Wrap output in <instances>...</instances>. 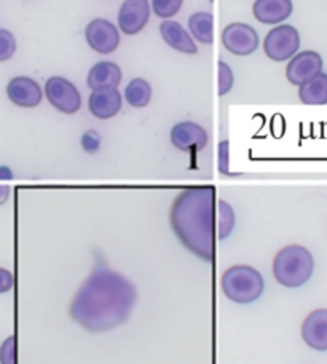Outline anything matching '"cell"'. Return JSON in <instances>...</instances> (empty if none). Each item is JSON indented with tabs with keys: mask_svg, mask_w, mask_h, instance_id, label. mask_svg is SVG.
<instances>
[{
	"mask_svg": "<svg viewBox=\"0 0 327 364\" xmlns=\"http://www.w3.org/2000/svg\"><path fill=\"white\" fill-rule=\"evenodd\" d=\"M222 45L237 56H250L259 47V34L246 23H232L222 31Z\"/></svg>",
	"mask_w": 327,
	"mask_h": 364,
	"instance_id": "7",
	"label": "cell"
},
{
	"mask_svg": "<svg viewBox=\"0 0 327 364\" xmlns=\"http://www.w3.org/2000/svg\"><path fill=\"white\" fill-rule=\"evenodd\" d=\"M150 19L149 0H125L119 11V28L127 36H136Z\"/></svg>",
	"mask_w": 327,
	"mask_h": 364,
	"instance_id": "10",
	"label": "cell"
},
{
	"mask_svg": "<svg viewBox=\"0 0 327 364\" xmlns=\"http://www.w3.org/2000/svg\"><path fill=\"white\" fill-rule=\"evenodd\" d=\"M6 96H9V100L15 106L32 109L42 102L43 91L34 79L26 75H18L6 85Z\"/></svg>",
	"mask_w": 327,
	"mask_h": 364,
	"instance_id": "11",
	"label": "cell"
},
{
	"mask_svg": "<svg viewBox=\"0 0 327 364\" xmlns=\"http://www.w3.org/2000/svg\"><path fill=\"white\" fill-rule=\"evenodd\" d=\"M313 272H315V257L305 246H284L273 259L274 279L284 288H300L309 283Z\"/></svg>",
	"mask_w": 327,
	"mask_h": 364,
	"instance_id": "3",
	"label": "cell"
},
{
	"mask_svg": "<svg viewBox=\"0 0 327 364\" xmlns=\"http://www.w3.org/2000/svg\"><path fill=\"white\" fill-rule=\"evenodd\" d=\"M122 82V69L119 64L112 61L96 63L90 69L87 77V85L91 91L101 88H117Z\"/></svg>",
	"mask_w": 327,
	"mask_h": 364,
	"instance_id": "17",
	"label": "cell"
},
{
	"mask_svg": "<svg viewBox=\"0 0 327 364\" xmlns=\"http://www.w3.org/2000/svg\"><path fill=\"white\" fill-rule=\"evenodd\" d=\"M182 4L184 0H152V11L165 21V19L178 15Z\"/></svg>",
	"mask_w": 327,
	"mask_h": 364,
	"instance_id": "22",
	"label": "cell"
},
{
	"mask_svg": "<svg viewBox=\"0 0 327 364\" xmlns=\"http://www.w3.org/2000/svg\"><path fill=\"white\" fill-rule=\"evenodd\" d=\"M218 224H219V240H225L235 229V223H237V219H235V211L233 208L227 203L224 200H219L218 201Z\"/></svg>",
	"mask_w": 327,
	"mask_h": 364,
	"instance_id": "21",
	"label": "cell"
},
{
	"mask_svg": "<svg viewBox=\"0 0 327 364\" xmlns=\"http://www.w3.org/2000/svg\"><path fill=\"white\" fill-rule=\"evenodd\" d=\"M292 11V0H256L252 5V15L262 24H283Z\"/></svg>",
	"mask_w": 327,
	"mask_h": 364,
	"instance_id": "15",
	"label": "cell"
},
{
	"mask_svg": "<svg viewBox=\"0 0 327 364\" xmlns=\"http://www.w3.org/2000/svg\"><path fill=\"white\" fill-rule=\"evenodd\" d=\"M123 97L119 88H101L91 91L88 97V109L96 119L109 120L122 110Z\"/></svg>",
	"mask_w": 327,
	"mask_h": 364,
	"instance_id": "14",
	"label": "cell"
},
{
	"mask_svg": "<svg viewBox=\"0 0 327 364\" xmlns=\"http://www.w3.org/2000/svg\"><path fill=\"white\" fill-rule=\"evenodd\" d=\"M299 97L309 106H323L327 104V74L321 73L305 85L299 87Z\"/></svg>",
	"mask_w": 327,
	"mask_h": 364,
	"instance_id": "19",
	"label": "cell"
},
{
	"mask_svg": "<svg viewBox=\"0 0 327 364\" xmlns=\"http://www.w3.org/2000/svg\"><path fill=\"white\" fill-rule=\"evenodd\" d=\"M323 58L318 51L305 50L299 51V53L289 60L286 68V77L292 85L302 87L305 83L315 79L323 73Z\"/></svg>",
	"mask_w": 327,
	"mask_h": 364,
	"instance_id": "8",
	"label": "cell"
},
{
	"mask_svg": "<svg viewBox=\"0 0 327 364\" xmlns=\"http://www.w3.org/2000/svg\"><path fill=\"white\" fill-rule=\"evenodd\" d=\"M171 142L182 152H196L208 146V133L198 123L181 122L171 129Z\"/></svg>",
	"mask_w": 327,
	"mask_h": 364,
	"instance_id": "12",
	"label": "cell"
},
{
	"mask_svg": "<svg viewBox=\"0 0 327 364\" xmlns=\"http://www.w3.org/2000/svg\"><path fill=\"white\" fill-rule=\"evenodd\" d=\"M214 16L209 11H196L188 18V32L193 41L203 45H211L214 42Z\"/></svg>",
	"mask_w": 327,
	"mask_h": 364,
	"instance_id": "18",
	"label": "cell"
},
{
	"mask_svg": "<svg viewBox=\"0 0 327 364\" xmlns=\"http://www.w3.org/2000/svg\"><path fill=\"white\" fill-rule=\"evenodd\" d=\"M0 364H16V337L10 336L0 346Z\"/></svg>",
	"mask_w": 327,
	"mask_h": 364,
	"instance_id": "25",
	"label": "cell"
},
{
	"mask_svg": "<svg viewBox=\"0 0 327 364\" xmlns=\"http://www.w3.org/2000/svg\"><path fill=\"white\" fill-rule=\"evenodd\" d=\"M219 171L222 174H230V170H228V141H222L219 144Z\"/></svg>",
	"mask_w": 327,
	"mask_h": 364,
	"instance_id": "27",
	"label": "cell"
},
{
	"mask_svg": "<svg viewBox=\"0 0 327 364\" xmlns=\"http://www.w3.org/2000/svg\"><path fill=\"white\" fill-rule=\"evenodd\" d=\"M160 34L173 50H178L181 53L186 55H196L198 53V47L191 36V32L182 28V24L171 21V19H165L160 24Z\"/></svg>",
	"mask_w": 327,
	"mask_h": 364,
	"instance_id": "16",
	"label": "cell"
},
{
	"mask_svg": "<svg viewBox=\"0 0 327 364\" xmlns=\"http://www.w3.org/2000/svg\"><path fill=\"white\" fill-rule=\"evenodd\" d=\"M123 96H125V101L131 107L142 109L149 106V102L152 101V87L147 80L133 79L127 85Z\"/></svg>",
	"mask_w": 327,
	"mask_h": 364,
	"instance_id": "20",
	"label": "cell"
},
{
	"mask_svg": "<svg viewBox=\"0 0 327 364\" xmlns=\"http://www.w3.org/2000/svg\"><path fill=\"white\" fill-rule=\"evenodd\" d=\"M82 146L88 154H96L100 151V146H101L100 134L93 132V129H91V132H87L82 138Z\"/></svg>",
	"mask_w": 327,
	"mask_h": 364,
	"instance_id": "26",
	"label": "cell"
},
{
	"mask_svg": "<svg viewBox=\"0 0 327 364\" xmlns=\"http://www.w3.org/2000/svg\"><path fill=\"white\" fill-rule=\"evenodd\" d=\"M45 96L51 106L63 114L72 115L82 107L80 91L74 83L61 75H53L45 82Z\"/></svg>",
	"mask_w": 327,
	"mask_h": 364,
	"instance_id": "6",
	"label": "cell"
},
{
	"mask_svg": "<svg viewBox=\"0 0 327 364\" xmlns=\"http://www.w3.org/2000/svg\"><path fill=\"white\" fill-rule=\"evenodd\" d=\"M211 2H213V0H211Z\"/></svg>",
	"mask_w": 327,
	"mask_h": 364,
	"instance_id": "30",
	"label": "cell"
},
{
	"mask_svg": "<svg viewBox=\"0 0 327 364\" xmlns=\"http://www.w3.org/2000/svg\"><path fill=\"white\" fill-rule=\"evenodd\" d=\"M218 83H219V95L220 96H225L227 93H230L232 88H233V83H235L233 70L224 61L219 63V80H218Z\"/></svg>",
	"mask_w": 327,
	"mask_h": 364,
	"instance_id": "24",
	"label": "cell"
},
{
	"mask_svg": "<svg viewBox=\"0 0 327 364\" xmlns=\"http://www.w3.org/2000/svg\"><path fill=\"white\" fill-rule=\"evenodd\" d=\"M220 288L228 301L247 305L264 294L265 282L260 272L251 265H233L222 273Z\"/></svg>",
	"mask_w": 327,
	"mask_h": 364,
	"instance_id": "4",
	"label": "cell"
},
{
	"mask_svg": "<svg viewBox=\"0 0 327 364\" xmlns=\"http://www.w3.org/2000/svg\"><path fill=\"white\" fill-rule=\"evenodd\" d=\"M10 187L9 186H0V206L6 203V200L10 198Z\"/></svg>",
	"mask_w": 327,
	"mask_h": 364,
	"instance_id": "29",
	"label": "cell"
},
{
	"mask_svg": "<svg viewBox=\"0 0 327 364\" xmlns=\"http://www.w3.org/2000/svg\"><path fill=\"white\" fill-rule=\"evenodd\" d=\"M137 289L122 273L97 265L72 299L69 315L90 333H107L128 321Z\"/></svg>",
	"mask_w": 327,
	"mask_h": 364,
	"instance_id": "1",
	"label": "cell"
},
{
	"mask_svg": "<svg viewBox=\"0 0 327 364\" xmlns=\"http://www.w3.org/2000/svg\"><path fill=\"white\" fill-rule=\"evenodd\" d=\"M16 38L9 29H0V63H5L16 53Z\"/></svg>",
	"mask_w": 327,
	"mask_h": 364,
	"instance_id": "23",
	"label": "cell"
},
{
	"mask_svg": "<svg viewBox=\"0 0 327 364\" xmlns=\"http://www.w3.org/2000/svg\"><path fill=\"white\" fill-rule=\"evenodd\" d=\"M13 284H15L13 273L10 270L0 267V294H5V292L11 291Z\"/></svg>",
	"mask_w": 327,
	"mask_h": 364,
	"instance_id": "28",
	"label": "cell"
},
{
	"mask_svg": "<svg viewBox=\"0 0 327 364\" xmlns=\"http://www.w3.org/2000/svg\"><path fill=\"white\" fill-rule=\"evenodd\" d=\"M85 38L88 47L101 55L112 53L120 45L119 28L104 18H96L87 26Z\"/></svg>",
	"mask_w": 327,
	"mask_h": 364,
	"instance_id": "9",
	"label": "cell"
},
{
	"mask_svg": "<svg viewBox=\"0 0 327 364\" xmlns=\"http://www.w3.org/2000/svg\"><path fill=\"white\" fill-rule=\"evenodd\" d=\"M302 339L316 352H327V309L313 310L302 323Z\"/></svg>",
	"mask_w": 327,
	"mask_h": 364,
	"instance_id": "13",
	"label": "cell"
},
{
	"mask_svg": "<svg viewBox=\"0 0 327 364\" xmlns=\"http://www.w3.org/2000/svg\"><path fill=\"white\" fill-rule=\"evenodd\" d=\"M300 50V34L291 24H279L268 32L264 41V51L268 60L284 63L292 60Z\"/></svg>",
	"mask_w": 327,
	"mask_h": 364,
	"instance_id": "5",
	"label": "cell"
},
{
	"mask_svg": "<svg viewBox=\"0 0 327 364\" xmlns=\"http://www.w3.org/2000/svg\"><path fill=\"white\" fill-rule=\"evenodd\" d=\"M169 224L187 251L205 262L215 257V188L193 186L174 198Z\"/></svg>",
	"mask_w": 327,
	"mask_h": 364,
	"instance_id": "2",
	"label": "cell"
}]
</instances>
